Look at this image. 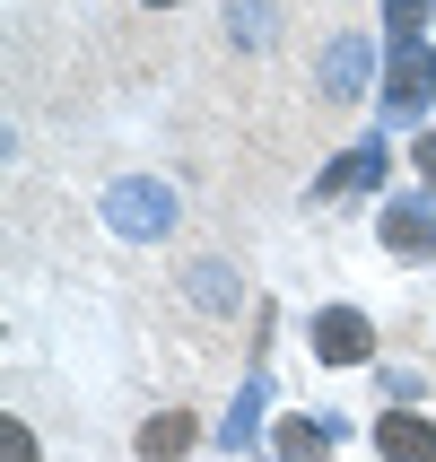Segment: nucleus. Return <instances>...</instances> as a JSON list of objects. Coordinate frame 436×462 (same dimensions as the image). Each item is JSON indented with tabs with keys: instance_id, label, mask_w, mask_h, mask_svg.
<instances>
[{
	"instance_id": "1",
	"label": "nucleus",
	"mask_w": 436,
	"mask_h": 462,
	"mask_svg": "<svg viewBox=\"0 0 436 462\" xmlns=\"http://www.w3.org/2000/svg\"><path fill=\"white\" fill-rule=\"evenodd\" d=\"M314 349H323L332 366H366L376 358V323L349 314V306H332V314H314Z\"/></svg>"
},
{
	"instance_id": "2",
	"label": "nucleus",
	"mask_w": 436,
	"mask_h": 462,
	"mask_svg": "<svg viewBox=\"0 0 436 462\" xmlns=\"http://www.w3.org/2000/svg\"><path fill=\"white\" fill-rule=\"evenodd\" d=\"M376 454L385 462H436V428L419 411H393L385 428H376Z\"/></svg>"
},
{
	"instance_id": "3",
	"label": "nucleus",
	"mask_w": 436,
	"mask_h": 462,
	"mask_svg": "<svg viewBox=\"0 0 436 462\" xmlns=\"http://www.w3.org/2000/svg\"><path fill=\"white\" fill-rule=\"evenodd\" d=\"M192 428H201L192 411H157L149 428H140V454H149V462H175L183 445H192Z\"/></svg>"
},
{
	"instance_id": "4",
	"label": "nucleus",
	"mask_w": 436,
	"mask_h": 462,
	"mask_svg": "<svg viewBox=\"0 0 436 462\" xmlns=\"http://www.w3.org/2000/svg\"><path fill=\"white\" fill-rule=\"evenodd\" d=\"M0 454H9V462H35V437H26L18 419H0Z\"/></svg>"
},
{
	"instance_id": "5",
	"label": "nucleus",
	"mask_w": 436,
	"mask_h": 462,
	"mask_svg": "<svg viewBox=\"0 0 436 462\" xmlns=\"http://www.w3.org/2000/svg\"><path fill=\"white\" fill-rule=\"evenodd\" d=\"M288 454H297V462H323V445H314L306 428H288Z\"/></svg>"
},
{
	"instance_id": "6",
	"label": "nucleus",
	"mask_w": 436,
	"mask_h": 462,
	"mask_svg": "<svg viewBox=\"0 0 436 462\" xmlns=\"http://www.w3.org/2000/svg\"><path fill=\"white\" fill-rule=\"evenodd\" d=\"M149 9H175V0H149Z\"/></svg>"
}]
</instances>
